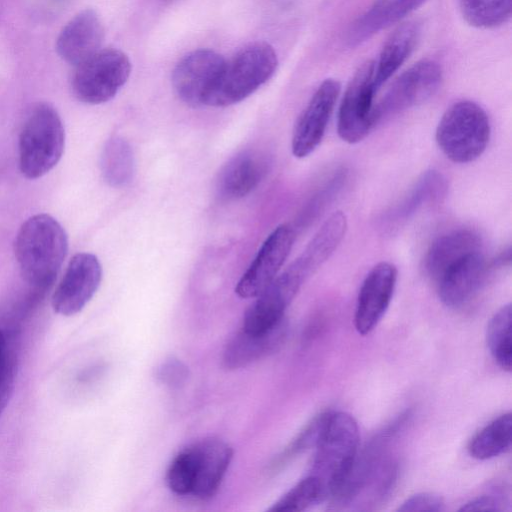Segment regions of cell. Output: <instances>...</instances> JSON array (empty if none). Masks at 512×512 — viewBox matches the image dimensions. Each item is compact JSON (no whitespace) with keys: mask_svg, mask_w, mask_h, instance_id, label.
I'll return each instance as SVG.
<instances>
[{"mask_svg":"<svg viewBox=\"0 0 512 512\" xmlns=\"http://www.w3.org/2000/svg\"><path fill=\"white\" fill-rule=\"evenodd\" d=\"M397 275L395 265L380 262L365 277L354 314V326L359 334H369L384 316L394 294Z\"/></svg>","mask_w":512,"mask_h":512,"instance_id":"obj_14","label":"cell"},{"mask_svg":"<svg viewBox=\"0 0 512 512\" xmlns=\"http://www.w3.org/2000/svg\"><path fill=\"white\" fill-rule=\"evenodd\" d=\"M375 62L363 63L343 95L337 119L339 137L349 143L362 141L375 126L374 97L378 91L374 83Z\"/></svg>","mask_w":512,"mask_h":512,"instance_id":"obj_7","label":"cell"},{"mask_svg":"<svg viewBox=\"0 0 512 512\" xmlns=\"http://www.w3.org/2000/svg\"><path fill=\"white\" fill-rule=\"evenodd\" d=\"M67 249L66 233L56 219L48 214L28 218L14 243L23 280L37 292L46 291L53 284Z\"/></svg>","mask_w":512,"mask_h":512,"instance_id":"obj_1","label":"cell"},{"mask_svg":"<svg viewBox=\"0 0 512 512\" xmlns=\"http://www.w3.org/2000/svg\"><path fill=\"white\" fill-rule=\"evenodd\" d=\"M64 143V127L56 109L46 102L34 105L19 136L21 173L29 179L45 175L60 160Z\"/></svg>","mask_w":512,"mask_h":512,"instance_id":"obj_4","label":"cell"},{"mask_svg":"<svg viewBox=\"0 0 512 512\" xmlns=\"http://www.w3.org/2000/svg\"><path fill=\"white\" fill-rule=\"evenodd\" d=\"M512 309L507 304L501 307L490 319L487 327V345L497 364L505 371H511L512 343H511Z\"/></svg>","mask_w":512,"mask_h":512,"instance_id":"obj_26","label":"cell"},{"mask_svg":"<svg viewBox=\"0 0 512 512\" xmlns=\"http://www.w3.org/2000/svg\"><path fill=\"white\" fill-rule=\"evenodd\" d=\"M442 82L440 65L423 59L404 71L374 105L375 125L413 106L419 105L439 89Z\"/></svg>","mask_w":512,"mask_h":512,"instance_id":"obj_8","label":"cell"},{"mask_svg":"<svg viewBox=\"0 0 512 512\" xmlns=\"http://www.w3.org/2000/svg\"><path fill=\"white\" fill-rule=\"evenodd\" d=\"M460 11L470 25L494 28L511 16L512 0H459Z\"/></svg>","mask_w":512,"mask_h":512,"instance_id":"obj_27","label":"cell"},{"mask_svg":"<svg viewBox=\"0 0 512 512\" xmlns=\"http://www.w3.org/2000/svg\"><path fill=\"white\" fill-rule=\"evenodd\" d=\"M100 166L109 185L121 187L128 184L135 173V158L130 144L119 136L110 138L103 149Z\"/></svg>","mask_w":512,"mask_h":512,"instance_id":"obj_25","label":"cell"},{"mask_svg":"<svg viewBox=\"0 0 512 512\" xmlns=\"http://www.w3.org/2000/svg\"><path fill=\"white\" fill-rule=\"evenodd\" d=\"M131 73L128 56L114 48L100 49L75 66L71 76L74 96L87 104L111 100L127 82Z\"/></svg>","mask_w":512,"mask_h":512,"instance_id":"obj_6","label":"cell"},{"mask_svg":"<svg viewBox=\"0 0 512 512\" xmlns=\"http://www.w3.org/2000/svg\"><path fill=\"white\" fill-rule=\"evenodd\" d=\"M491 134L489 118L477 103L463 100L442 115L435 133L438 147L454 163H469L485 151Z\"/></svg>","mask_w":512,"mask_h":512,"instance_id":"obj_5","label":"cell"},{"mask_svg":"<svg viewBox=\"0 0 512 512\" xmlns=\"http://www.w3.org/2000/svg\"><path fill=\"white\" fill-rule=\"evenodd\" d=\"M306 278L291 265L261 292L244 315L242 328L249 332H259L271 328L282 319Z\"/></svg>","mask_w":512,"mask_h":512,"instance_id":"obj_12","label":"cell"},{"mask_svg":"<svg viewBox=\"0 0 512 512\" xmlns=\"http://www.w3.org/2000/svg\"><path fill=\"white\" fill-rule=\"evenodd\" d=\"M327 493L319 478L310 474L300 480L269 508L273 512L304 511L327 499Z\"/></svg>","mask_w":512,"mask_h":512,"instance_id":"obj_28","label":"cell"},{"mask_svg":"<svg viewBox=\"0 0 512 512\" xmlns=\"http://www.w3.org/2000/svg\"><path fill=\"white\" fill-rule=\"evenodd\" d=\"M196 474V459L193 446L181 450L172 460L166 474L169 489L177 495H191Z\"/></svg>","mask_w":512,"mask_h":512,"instance_id":"obj_30","label":"cell"},{"mask_svg":"<svg viewBox=\"0 0 512 512\" xmlns=\"http://www.w3.org/2000/svg\"><path fill=\"white\" fill-rule=\"evenodd\" d=\"M512 416L500 415L481 429L468 445L469 454L478 460H487L507 452L512 442Z\"/></svg>","mask_w":512,"mask_h":512,"instance_id":"obj_24","label":"cell"},{"mask_svg":"<svg viewBox=\"0 0 512 512\" xmlns=\"http://www.w3.org/2000/svg\"><path fill=\"white\" fill-rule=\"evenodd\" d=\"M426 0H377L351 26L347 42L356 46L409 15Z\"/></svg>","mask_w":512,"mask_h":512,"instance_id":"obj_20","label":"cell"},{"mask_svg":"<svg viewBox=\"0 0 512 512\" xmlns=\"http://www.w3.org/2000/svg\"><path fill=\"white\" fill-rule=\"evenodd\" d=\"M460 511H500L501 502L497 497L482 495L465 503Z\"/></svg>","mask_w":512,"mask_h":512,"instance_id":"obj_34","label":"cell"},{"mask_svg":"<svg viewBox=\"0 0 512 512\" xmlns=\"http://www.w3.org/2000/svg\"><path fill=\"white\" fill-rule=\"evenodd\" d=\"M480 246V237L474 231L452 230L430 245L424 258V270L436 282L451 264L470 252L480 250Z\"/></svg>","mask_w":512,"mask_h":512,"instance_id":"obj_21","label":"cell"},{"mask_svg":"<svg viewBox=\"0 0 512 512\" xmlns=\"http://www.w3.org/2000/svg\"><path fill=\"white\" fill-rule=\"evenodd\" d=\"M358 446L356 420L346 412H326L311 474L323 483L327 497L342 498L358 458Z\"/></svg>","mask_w":512,"mask_h":512,"instance_id":"obj_2","label":"cell"},{"mask_svg":"<svg viewBox=\"0 0 512 512\" xmlns=\"http://www.w3.org/2000/svg\"><path fill=\"white\" fill-rule=\"evenodd\" d=\"M445 502L435 493L422 492L407 498L398 508L401 512H442L445 511Z\"/></svg>","mask_w":512,"mask_h":512,"instance_id":"obj_32","label":"cell"},{"mask_svg":"<svg viewBox=\"0 0 512 512\" xmlns=\"http://www.w3.org/2000/svg\"><path fill=\"white\" fill-rule=\"evenodd\" d=\"M15 384L0 383V416L5 411L14 391Z\"/></svg>","mask_w":512,"mask_h":512,"instance_id":"obj_35","label":"cell"},{"mask_svg":"<svg viewBox=\"0 0 512 512\" xmlns=\"http://www.w3.org/2000/svg\"><path fill=\"white\" fill-rule=\"evenodd\" d=\"M104 36L99 15L87 8L63 26L56 39V51L65 62L75 67L101 49Z\"/></svg>","mask_w":512,"mask_h":512,"instance_id":"obj_16","label":"cell"},{"mask_svg":"<svg viewBox=\"0 0 512 512\" xmlns=\"http://www.w3.org/2000/svg\"><path fill=\"white\" fill-rule=\"evenodd\" d=\"M420 35V25L410 21L399 26L385 42L375 63L374 83L378 90L405 62L414 50Z\"/></svg>","mask_w":512,"mask_h":512,"instance_id":"obj_23","label":"cell"},{"mask_svg":"<svg viewBox=\"0 0 512 512\" xmlns=\"http://www.w3.org/2000/svg\"><path fill=\"white\" fill-rule=\"evenodd\" d=\"M489 269L490 265L481 250L464 255L436 281L439 298L449 307L463 306L480 290Z\"/></svg>","mask_w":512,"mask_h":512,"instance_id":"obj_15","label":"cell"},{"mask_svg":"<svg viewBox=\"0 0 512 512\" xmlns=\"http://www.w3.org/2000/svg\"><path fill=\"white\" fill-rule=\"evenodd\" d=\"M101 279L102 267L95 255H74L52 295L54 311L63 316L80 312L98 290Z\"/></svg>","mask_w":512,"mask_h":512,"instance_id":"obj_9","label":"cell"},{"mask_svg":"<svg viewBox=\"0 0 512 512\" xmlns=\"http://www.w3.org/2000/svg\"><path fill=\"white\" fill-rule=\"evenodd\" d=\"M347 231V218L342 211L331 214L293 262L306 278L314 274L334 253Z\"/></svg>","mask_w":512,"mask_h":512,"instance_id":"obj_22","label":"cell"},{"mask_svg":"<svg viewBox=\"0 0 512 512\" xmlns=\"http://www.w3.org/2000/svg\"><path fill=\"white\" fill-rule=\"evenodd\" d=\"M295 239L288 224L277 226L265 239L254 260L235 287L243 299L256 298L276 278L287 259Z\"/></svg>","mask_w":512,"mask_h":512,"instance_id":"obj_10","label":"cell"},{"mask_svg":"<svg viewBox=\"0 0 512 512\" xmlns=\"http://www.w3.org/2000/svg\"><path fill=\"white\" fill-rule=\"evenodd\" d=\"M196 459L192 494L205 500L216 494L233 457L232 448L223 440L207 438L192 444Z\"/></svg>","mask_w":512,"mask_h":512,"instance_id":"obj_18","label":"cell"},{"mask_svg":"<svg viewBox=\"0 0 512 512\" xmlns=\"http://www.w3.org/2000/svg\"><path fill=\"white\" fill-rule=\"evenodd\" d=\"M277 66V55L268 43L255 42L245 46L225 61L205 105L227 107L241 102L265 84Z\"/></svg>","mask_w":512,"mask_h":512,"instance_id":"obj_3","label":"cell"},{"mask_svg":"<svg viewBox=\"0 0 512 512\" xmlns=\"http://www.w3.org/2000/svg\"><path fill=\"white\" fill-rule=\"evenodd\" d=\"M266 171L267 161L260 153H239L222 168L217 180V191L227 200L245 197L259 185Z\"/></svg>","mask_w":512,"mask_h":512,"instance_id":"obj_19","label":"cell"},{"mask_svg":"<svg viewBox=\"0 0 512 512\" xmlns=\"http://www.w3.org/2000/svg\"><path fill=\"white\" fill-rule=\"evenodd\" d=\"M225 61L220 54L209 49H199L187 54L179 61L172 74L173 88L178 97L193 107L205 105Z\"/></svg>","mask_w":512,"mask_h":512,"instance_id":"obj_11","label":"cell"},{"mask_svg":"<svg viewBox=\"0 0 512 512\" xmlns=\"http://www.w3.org/2000/svg\"><path fill=\"white\" fill-rule=\"evenodd\" d=\"M287 335L285 319L263 331L241 329L226 344L223 364L229 370L239 369L277 351Z\"/></svg>","mask_w":512,"mask_h":512,"instance_id":"obj_17","label":"cell"},{"mask_svg":"<svg viewBox=\"0 0 512 512\" xmlns=\"http://www.w3.org/2000/svg\"><path fill=\"white\" fill-rule=\"evenodd\" d=\"M16 374L17 357L6 334L0 329V383H15Z\"/></svg>","mask_w":512,"mask_h":512,"instance_id":"obj_33","label":"cell"},{"mask_svg":"<svg viewBox=\"0 0 512 512\" xmlns=\"http://www.w3.org/2000/svg\"><path fill=\"white\" fill-rule=\"evenodd\" d=\"M157 379L170 388H179L189 377L187 366L176 358L164 361L156 371Z\"/></svg>","mask_w":512,"mask_h":512,"instance_id":"obj_31","label":"cell"},{"mask_svg":"<svg viewBox=\"0 0 512 512\" xmlns=\"http://www.w3.org/2000/svg\"><path fill=\"white\" fill-rule=\"evenodd\" d=\"M443 188V179L441 175L435 171H429L424 174L408 196L404 198L401 204L397 206L392 216L395 217L393 221L406 219L419 209L423 203H426L437 197Z\"/></svg>","mask_w":512,"mask_h":512,"instance_id":"obj_29","label":"cell"},{"mask_svg":"<svg viewBox=\"0 0 512 512\" xmlns=\"http://www.w3.org/2000/svg\"><path fill=\"white\" fill-rule=\"evenodd\" d=\"M340 90V83L329 78L325 79L315 91L293 130L291 149L295 157L308 156L320 144Z\"/></svg>","mask_w":512,"mask_h":512,"instance_id":"obj_13","label":"cell"}]
</instances>
